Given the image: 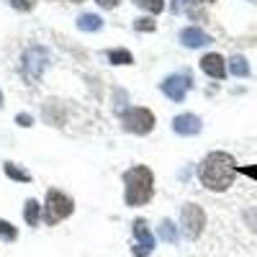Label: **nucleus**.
Here are the masks:
<instances>
[{"label": "nucleus", "instance_id": "1", "mask_svg": "<svg viewBox=\"0 0 257 257\" xmlns=\"http://www.w3.org/2000/svg\"><path fill=\"white\" fill-rule=\"evenodd\" d=\"M234 178H237V162L229 152H211L198 165L201 185H206L213 193H221L229 185H234Z\"/></svg>", "mask_w": 257, "mask_h": 257}, {"label": "nucleus", "instance_id": "2", "mask_svg": "<svg viewBox=\"0 0 257 257\" xmlns=\"http://www.w3.org/2000/svg\"><path fill=\"white\" fill-rule=\"evenodd\" d=\"M152 193H155V175L149 167L137 165V167L123 173V201H126V206H132V208L144 206V203H149Z\"/></svg>", "mask_w": 257, "mask_h": 257}, {"label": "nucleus", "instance_id": "3", "mask_svg": "<svg viewBox=\"0 0 257 257\" xmlns=\"http://www.w3.org/2000/svg\"><path fill=\"white\" fill-rule=\"evenodd\" d=\"M75 211V201L67 196V193H62L57 188H49L47 190V201H44V221L49 226H57L59 221L70 219Z\"/></svg>", "mask_w": 257, "mask_h": 257}, {"label": "nucleus", "instance_id": "4", "mask_svg": "<svg viewBox=\"0 0 257 257\" xmlns=\"http://www.w3.org/2000/svg\"><path fill=\"white\" fill-rule=\"evenodd\" d=\"M121 123L128 134H137V137H144L155 128V113L144 108V105H134L121 113Z\"/></svg>", "mask_w": 257, "mask_h": 257}, {"label": "nucleus", "instance_id": "5", "mask_svg": "<svg viewBox=\"0 0 257 257\" xmlns=\"http://www.w3.org/2000/svg\"><path fill=\"white\" fill-rule=\"evenodd\" d=\"M180 224H183V234L188 239H198L201 231L206 226V213L198 203H185L180 211Z\"/></svg>", "mask_w": 257, "mask_h": 257}, {"label": "nucleus", "instance_id": "6", "mask_svg": "<svg viewBox=\"0 0 257 257\" xmlns=\"http://www.w3.org/2000/svg\"><path fill=\"white\" fill-rule=\"evenodd\" d=\"M190 85H193V80H190L188 72H175V75L165 77V82L160 85V88H162V93H165L170 100L183 103L185 95H188V90H190Z\"/></svg>", "mask_w": 257, "mask_h": 257}, {"label": "nucleus", "instance_id": "7", "mask_svg": "<svg viewBox=\"0 0 257 257\" xmlns=\"http://www.w3.org/2000/svg\"><path fill=\"white\" fill-rule=\"evenodd\" d=\"M47 62H49L47 49H41V47H31V49L24 54V75H26L29 80H36L41 72H44Z\"/></svg>", "mask_w": 257, "mask_h": 257}, {"label": "nucleus", "instance_id": "8", "mask_svg": "<svg viewBox=\"0 0 257 257\" xmlns=\"http://www.w3.org/2000/svg\"><path fill=\"white\" fill-rule=\"evenodd\" d=\"M134 237H137V247H134V257H149V252L155 249V237L149 231L144 219L134 221Z\"/></svg>", "mask_w": 257, "mask_h": 257}, {"label": "nucleus", "instance_id": "9", "mask_svg": "<svg viewBox=\"0 0 257 257\" xmlns=\"http://www.w3.org/2000/svg\"><path fill=\"white\" fill-rule=\"evenodd\" d=\"M201 128H203V123L196 113H180L173 118V132L180 137H196V134H201Z\"/></svg>", "mask_w": 257, "mask_h": 257}, {"label": "nucleus", "instance_id": "10", "mask_svg": "<svg viewBox=\"0 0 257 257\" xmlns=\"http://www.w3.org/2000/svg\"><path fill=\"white\" fill-rule=\"evenodd\" d=\"M211 41H213V39H211L206 31H201L198 26H188V29H183V31H180V44H183V47H188V49H201V47H208Z\"/></svg>", "mask_w": 257, "mask_h": 257}, {"label": "nucleus", "instance_id": "11", "mask_svg": "<svg viewBox=\"0 0 257 257\" xmlns=\"http://www.w3.org/2000/svg\"><path fill=\"white\" fill-rule=\"evenodd\" d=\"M201 70L208 77H213V80H224L226 77V59L221 54H216V52H211V54H206L201 59Z\"/></svg>", "mask_w": 257, "mask_h": 257}, {"label": "nucleus", "instance_id": "12", "mask_svg": "<svg viewBox=\"0 0 257 257\" xmlns=\"http://www.w3.org/2000/svg\"><path fill=\"white\" fill-rule=\"evenodd\" d=\"M77 29H80V31H88V34L100 31V29H103V18H100L98 13H82V16L77 18Z\"/></svg>", "mask_w": 257, "mask_h": 257}, {"label": "nucleus", "instance_id": "13", "mask_svg": "<svg viewBox=\"0 0 257 257\" xmlns=\"http://www.w3.org/2000/svg\"><path fill=\"white\" fill-rule=\"evenodd\" d=\"M24 219H26L29 226H36V224H39V219H41V203H39L36 198H29V201H26V206H24Z\"/></svg>", "mask_w": 257, "mask_h": 257}, {"label": "nucleus", "instance_id": "14", "mask_svg": "<svg viewBox=\"0 0 257 257\" xmlns=\"http://www.w3.org/2000/svg\"><path fill=\"white\" fill-rule=\"evenodd\" d=\"M160 239L167 242V244H175L178 242V226L170 221V219H162V224H160Z\"/></svg>", "mask_w": 257, "mask_h": 257}, {"label": "nucleus", "instance_id": "15", "mask_svg": "<svg viewBox=\"0 0 257 257\" xmlns=\"http://www.w3.org/2000/svg\"><path fill=\"white\" fill-rule=\"evenodd\" d=\"M3 170H6V175H8L11 180H18V183H31V175L26 173L24 167H18L16 162H6V165H3Z\"/></svg>", "mask_w": 257, "mask_h": 257}, {"label": "nucleus", "instance_id": "16", "mask_svg": "<svg viewBox=\"0 0 257 257\" xmlns=\"http://www.w3.org/2000/svg\"><path fill=\"white\" fill-rule=\"evenodd\" d=\"M229 72H231L234 77H247V75H249L247 59H244V57H231V59H229Z\"/></svg>", "mask_w": 257, "mask_h": 257}, {"label": "nucleus", "instance_id": "17", "mask_svg": "<svg viewBox=\"0 0 257 257\" xmlns=\"http://www.w3.org/2000/svg\"><path fill=\"white\" fill-rule=\"evenodd\" d=\"M105 57H108L113 64H134V54L128 49H108Z\"/></svg>", "mask_w": 257, "mask_h": 257}, {"label": "nucleus", "instance_id": "18", "mask_svg": "<svg viewBox=\"0 0 257 257\" xmlns=\"http://www.w3.org/2000/svg\"><path fill=\"white\" fill-rule=\"evenodd\" d=\"M0 239L3 242H16L18 239V229L11 221H6V219H0Z\"/></svg>", "mask_w": 257, "mask_h": 257}, {"label": "nucleus", "instance_id": "19", "mask_svg": "<svg viewBox=\"0 0 257 257\" xmlns=\"http://www.w3.org/2000/svg\"><path fill=\"white\" fill-rule=\"evenodd\" d=\"M134 3L149 13H162V8H165V0H134Z\"/></svg>", "mask_w": 257, "mask_h": 257}, {"label": "nucleus", "instance_id": "20", "mask_svg": "<svg viewBox=\"0 0 257 257\" xmlns=\"http://www.w3.org/2000/svg\"><path fill=\"white\" fill-rule=\"evenodd\" d=\"M134 29L137 31H155V21L152 18H137L134 21Z\"/></svg>", "mask_w": 257, "mask_h": 257}, {"label": "nucleus", "instance_id": "21", "mask_svg": "<svg viewBox=\"0 0 257 257\" xmlns=\"http://www.w3.org/2000/svg\"><path fill=\"white\" fill-rule=\"evenodd\" d=\"M34 3H36V0H11V6L16 11H21V13H29L34 8Z\"/></svg>", "mask_w": 257, "mask_h": 257}, {"label": "nucleus", "instance_id": "22", "mask_svg": "<svg viewBox=\"0 0 257 257\" xmlns=\"http://www.w3.org/2000/svg\"><path fill=\"white\" fill-rule=\"evenodd\" d=\"M16 123H18V126H24V128H29V126L34 123V118H31L29 113H18V116H16Z\"/></svg>", "mask_w": 257, "mask_h": 257}, {"label": "nucleus", "instance_id": "23", "mask_svg": "<svg viewBox=\"0 0 257 257\" xmlns=\"http://www.w3.org/2000/svg\"><path fill=\"white\" fill-rule=\"evenodd\" d=\"M237 173L247 175V178H254L257 180V165H249V167H237Z\"/></svg>", "mask_w": 257, "mask_h": 257}, {"label": "nucleus", "instance_id": "24", "mask_svg": "<svg viewBox=\"0 0 257 257\" xmlns=\"http://www.w3.org/2000/svg\"><path fill=\"white\" fill-rule=\"evenodd\" d=\"M95 3H98L100 8H116V6L121 3V0H95Z\"/></svg>", "mask_w": 257, "mask_h": 257}, {"label": "nucleus", "instance_id": "25", "mask_svg": "<svg viewBox=\"0 0 257 257\" xmlns=\"http://www.w3.org/2000/svg\"><path fill=\"white\" fill-rule=\"evenodd\" d=\"M185 6H190V3H213V0H183Z\"/></svg>", "mask_w": 257, "mask_h": 257}, {"label": "nucleus", "instance_id": "26", "mask_svg": "<svg viewBox=\"0 0 257 257\" xmlns=\"http://www.w3.org/2000/svg\"><path fill=\"white\" fill-rule=\"evenodd\" d=\"M0 108H3V93H0Z\"/></svg>", "mask_w": 257, "mask_h": 257}, {"label": "nucleus", "instance_id": "27", "mask_svg": "<svg viewBox=\"0 0 257 257\" xmlns=\"http://www.w3.org/2000/svg\"><path fill=\"white\" fill-rule=\"evenodd\" d=\"M72 3H82V0H72Z\"/></svg>", "mask_w": 257, "mask_h": 257}]
</instances>
